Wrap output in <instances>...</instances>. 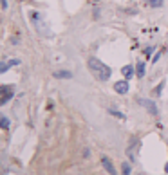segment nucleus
Returning a JSON list of instances; mask_svg holds the SVG:
<instances>
[{"instance_id":"nucleus-1","label":"nucleus","mask_w":168,"mask_h":175,"mask_svg":"<svg viewBox=\"0 0 168 175\" xmlns=\"http://www.w3.org/2000/svg\"><path fill=\"white\" fill-rule=\"evenodd\" d=\"M87 67H89V71L92 72V76H94L98 81H107L110 78V74H112L110 67L105 65V63L100 61L98 58H89L87 60Z\"/></svg>"},{"instance_id":"nucleus-2","label":"nucleus","mask_w":168,"mask_h":175,"mask_svg":"<svg viewBox=\"0 0 168 175\" xmlns=\"http://www.w3.org/2000/svg\"><path fill=\"white\" fill-rule=\"evenodd\" d=\"M31 22H33V25L38 29V33H40L42 36H49V27L44 24V20H42V15H40V13L33 11V13H31Z\"/></svg>"},{"instance_id":"nucleus-3","label":"nucleus","mask_w":168,"mask_h":175,"mask_svg":"<svg viewBox=\"0 0 168 175\" xmlns=\"http://www.w3.org/2000/svg\"><path fill=\"white\" fill-rule=\"evenodd\" d=\"M13 94H15L13 85H0V105H6L13 98Z\"/></svg>"},{"instance_id":"nucleus-4","label":"nucleus","mask_w":168,"mask_h":175,"mask_svg":"<svg viewBox=\"0 0 168 175\" xmlns=\"http://www.w3.org/2000/svg\"><path fill=\"white\" fill-rule=\"evenodd\" d=\"M16 65H20V60H9V61H0V74H4V72H8L11 67H16Z\"/></svg>"},{"instance_id":"nucleus-5","label":"nucleus","mask_w":168,"mask_h":175,"mask_svg":"<svg viewBox=\"0 0 168 175\" xmlns=\"http://www.w3.org/2000/svg\"><path fill=\"white\" fill-rule=\"evenodd\" d=\"M139 103H141L152 116H157V114H159V112H157V107H155V103L154 101H150V99H139Z\"/></svg>"},{"instance_id":"nucleus-6","label":"nucleus","mask_w":168,"mask_h":175,"mask_svg":"<svg viewBox=\"0 0 168 175\" xmlns=\"http://www.w3.org/2000/svg\"><path fill=\"white\" fill-rule=\"evenodd\" d=\"M101 164H103V168L109 172V175H117L116 168H114V164H112V161H110L109 157H105V155H103V157H101Z\"/></svg>"},{"instance_id":"nucleus-7","label":"nucleus","mask_w":168,"mask_h":175,"mask_svg":"<svg viewBox=\"0 0 168 175\" xmlns=\"http://www.w3.org/2000/svg\"><path fill=\"white\" fill-rule=\"evenodd\" d=\"M114 90H116L117 94H127V92H128V83H127V80L116 81V83H114Z\"/></svg>"},{"instance_id":"nucleus-8","label":"nucleus","mask_w":168,"mask_h":175,"mask_svg":"<svg viewBox=\"0 0 168 175\" xmlns=\"http://www.w3.org/2000/svg\"><path fill=\"white\" fill-rule=\"evenodd\" d=\"M121 74L125 76V80H130L132 76H134V67H132V65H125L123 69H121Z\"/></svg>"},{"instance_id":"nucleus-9","label":"nucleus","mask_w":168,"mask_h":175,"mask_svg":"<svg viewBox=\"0 0 168 175\" xmlns=\"http://www.w3.org/2000/svg\"><path fill=\"white\" fill-rule=\"evenodd\" d=\"M52 76L58 78V80H62V78H63V80H71V78H73V74L69 72V71H56Z\"/></svg>"},{"instance_id":"nucleus-10","label":"nucleus","mask_w":168,"mask_h":175,"mask_svg":"<svg viewBox=\"0 0 168 175\" xmlns=\"http://www.w3.org/2000/svg\"><path fill=\"white\" fill-rule=\"evenodd\" d=\"M136 74H138V78H143V76H145V63H143V61H138V63H136Z\"/></svg>"},{"instance_id":"nucleus-11","label":"nucleus","mask_w":168,"mask_h":175,"mask_svg":"<svg viewBox=\"0 0 168 175\" xmlns=\"http://www.w3.org/2000/svg\"><path fill=\"white\" fill-rule=\"evenodd\" d=\"M0 128H2V130H8L9 128V119L4 116L2 112H0Z\"/></svg>"},{"instance_id":"nucleus-12","label":"nucleus","mask_w":168,"mask_h":175,"mask_svg":"<svg viewBox=\"0 0 168 175\" xmlns=\"http://www.w3.org/2000/svg\"><path fill=\"white\" fill-rule=\"evenodd\" d=\"M163 2H165V0H146V4H148L150 8H161Z\"/></svg>"},{"instance_id":"nucleus-13","label":"nucleus","mask_w":168,"mask_h":175,"mask_svg":"<svg viewBox=\"0 0 168 175\" xmlns=\"http://www.w3.org/2000/svg\"><path fill=\"white\" fill-rule=\"evenodd\" d=\"M109 114H112V116L117 117V119H125V114H123V112H117V110H114V109H109Z\"/></svg>"},{"instance_id":"nucleus-14","label":"nucleus","mask_w":168,"mask_h":175,"mask_svg":"<svg viewBox=\"0 0 168 175\" xmlns=\"http://www.w3.org/2000/svg\"><path fill=\"white\" fill-rule=\"evenodd\" d=\"M121 168H123V175H130V164L128 162H123Z\"/></svg>"},{"instance_id":"nucleus-15","label":"nucleus","mask_w":168,"mask_h":175,"mask_svg":"<svg viewBox=\"0 0 168 175\" xmlns=\"http://www.w3.org/2000/svg\"><path fill=\"white\" fill-rule=\"evenodd\" d=\"M163 87H165V81H161L159 85H157V88H155V94H157V96L161 94V88H163Z\"/></svg>"},{"instance_id":"nucleus-16","label":"nucleus","mask_w":168,"mask_h":175,"mask_svg":"<svg viewBox=\"0 0 168 175\" xmlns=\"http://www.w3.org/2000/svg\"><path fill=\"white\" fill-rule=\"evenodd\" d=\"M154 51H155V47H148V49H145V54H146V56H150Z\"/></svg>"},{"instance_id":"nucleus-17","label":"nucleus","mask_w":168,"mask_h":175,"mask_svg":"<svg viewBox=\"0 0 168 175\" xmlns=\"http://www.w3.org/2000/svg\"><path fill=\"white\" fill-rule=\"evenodd\" d=\"M159 58H161V52H157V54L154 56V60H152V61H154V63H155V61H159Z\"/></svg>"},{"instance_id":"nucleus-18","label":"nucleus","mask_w":168,"mask_h":175,"mask_svg":"<svg viewBox=\"0 0 168 175\" xmlns=\"http://www.w3.org/2000/svg\"><path fill=\"white\" fill-rule=\"evenodd\" d=\"M165 172H166V173H168V162H166V166H165Z\"/></svg>"}]
</instances>
